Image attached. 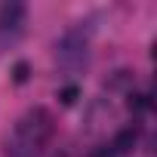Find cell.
<instances>
[{
    "mask_svg": "<svg viewBox=\"0 0 157 157\" xmlns=\"http://www.w3.org/2000/svg\"><path fill=\"white\" fill-rule=\"evenodd\" d=\"M56 136V120L46 108L25 111L3 142V157H43Z\"/></svg>",
    "mask_w": 157,
    "mask_h": 157,
    "instance_id": "obj_1",
    "label": "cell"
},
{
    "mask_svg": "<svg viewBox=\"0 0 157 157\" xmlns=\"http://www.w3.org/2000/svg\"><path fill=\"white\" fill-rule=\"evenodd\" d=\"M90 31H83V22L68 28L59 40H56V65L62 71H83L90 65Z\"/></svg>",
    "mask_w": 157,
    "mask_h": 157,
    "instance_id": "obj_2",
    "label": "cell"
},
{
    "mask_svg": "<svg viewBox=\"0 0 157 157\" xmlns=\"http://www.w3.org/2000/svg\"><path fill=\"white\" fill-rule=\"evenodd\" d=\"M25 19H28V6L22 0H3L0 3V43H13L22 34Z\"/></svg>",
    "mask_w": 157,
    "mask_h": 157,
    "instance_id": "obj_3",
    "label": "cell"
},
{
    "mask_svg": "<svg viewBox=\"0 0 157 157\" xmlns=\"http://www.w3.org/2000/svg\"><path fill=\"white\" fill-rule=\"evenodd\" d=\"M136 142H139V126H123V129L114 136L111 148H114V154H126V151L136 148Z\"/></svg>",
    "mask_w": 157,
    "mask_h": 157,
    "instance_id": "obj_4",
    "label": "cell"
},
{
    "mask_svg": "<svg viewBox=\"0 0 157 157\" xmlns=\"http://www.w3.org/2000/svg\"><path fill=\"white\" fill-rule=\"evenodd\" d=\"M77 99H80V86H77V83H68V86L59 90V102L62 105H74Z\"/></svg>",
    "mask_w": 157,
    "mask_h": 157,
    "instance_id": "obj_5",
    "label": "cell"
},
{
    "mask_svg": "<svg viewBox=\"0 0 157 157\" xmlns=\"http://www.w3.org/2000/svg\"><path fill=\"white\" fill-rule=\"evenodd\" d=\"M28 77H31V65H28L25 59H19V62L13 65V80H16V83H28Z\"/></svg>",
    "mask_w": 157,
    "mask_h": 157,
    "instance_id": "obj_6",
    "label": "cell"
},
{
    "mask_svg": "<svg viewBox=\"0 0 157 157\" xmlns=\"http://www.w3.org/2000/svg\"><path fill=\"white\" fill-rule=\"evenodd\" d=\"M129 108H136V111H148V108H151V99H148L145 93H142V96H132V99H129Z\"/></svg>",
    "mask_w": 157,
    "mask_h": 157,
    "instance_id": "obj_7",
    "label": "cell"
},
{
    "mask_svg": "<svg viewBox=\"0 0 157 157\" xmlns=\"http://www.w3.org/2000/svg\"><path fill=\"white\" fill-rule=\"evenodd\" d=\"M90 157H117V154H114V148H111V145H102V148H96Z\"/></svg>",
    "mask_w": 157,
    "mask_h": 157,
    "instance_id": "obj_8",
    "label": "cell"
}]
</instances>
